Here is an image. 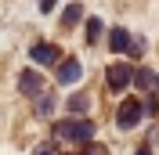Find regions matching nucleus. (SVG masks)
<instances>
[{
	"mask_svg": "<svg viewBox=\"0 0 159 155\" xmlns=\"http://www.w3.org/2000/svg\"><path fill=\"white\" fill-rule=\"evenodd\" d=\"M40 11H54V0H40Z\"/></svg>",
	"mask_w": 159,
	"mask_h": 155,
	"instance_id": "obj_15",
	"label": "nucleus"
},
{
	"mask_svg": "<svg viewBox=\"0 0 159 155\" xmlns=\"http://www.w3.org/2000/svg\"><path fill=\"white\" fill-rule=\"evenodd\" d=\"M134 72H138V69H130L127 61L109 65V72H105V76H109V90H123L127 83H134Z\"/></svg>",
	"mask_w": 159,
	"mask_h": 155,
	"instance_id": "obj_3",
	"label": "nucleus"
},
{
	"mask_svg": "<svg viewBox=\"0 0 159 155\" xmlns=\"http://www.w3.org/2000/svg\"><path fill=\"white\" fill-rule=\"evenodd\" d=\"M33 61L36 65H61V51L54 47V43H33Z\"/></svg>",
	"mask_w": 159,
	"mask_h": 155,
	"instance_id": "obj_4",
	"label": "nucleus"
},
{
	"mask_svg": "<svg viewBox=\"0 0 159 155\" xmlns=\"http://www.w3.org/2000/svg\"><path fill=\"white\" fill-rule=\"evenodd\" d=\"M134 43H138V40L130 36V33L123 29V25H116V29L109 33V47L116 51V54H130V51H134Z\"/></svg>",
	"mask_w": 159,
	"mask_h": 155,
	"instance_id": "obj_7",
	"label": "nucleus"
},
{
	"mask_svg": "<svg viewBox=\"0 0 159 155\" xmlns=\"http://www.w3.org/2000/svg\"><path fill=\"white\" fill-rule=\"evenodd\" d=\"M87 105H90V97H87V94H76V97H69V105H65V108H69V116L76 119L80 112H87Z\"/></svg>",
	"mask_w": 159,
	"mask_h": 155,
	"instance_id": "obj_10",
	"label": "nucleus"
},
{
	"mask_svg": "<svg viewBox=\"0 0 159 155\" xmlns=\"http://www.w3.org/2000/svg\"><path fill=\"white\" fill-rule=\"evenodd\" d=\"M54 137H61V141H69V144H80L87 148L90 141H94V126L87 123V119H61V123H54V130H51Z\"/></svg>",
	"mask_w": 159,
	"mask_h": 155,
	"instance_id": "obj_1",
	"label": "nucleus"
},
{
	"mask_svg": "<svg viewBox=\"0 0 159 155\" xmlns=\"http://www.w3.org/2000/svg\"><path fill=\"white\" fill-rule=\"evenodd\" d=\"M138 155H152V144H141V148H138Z\"/></svg>",
	"mask_w": 159,
	"mask_h": 155,
	"instance_id": "obj_16",
	"label": "nucleus"
},
{
	"mask_svg": "<svg viewBox=\"0 0 159 155\" xmlns=\"http://www.w3.org/2000/svg\"><path fill=\"white\" fill-rule=\"evenodd\" d=\"M80 72H83V65H80V58H61V65H58V83L61 87H69V83H80Z\"/></svg>",
	"mask_w": 159,
	"mask_h": 155,
	"instance_id": "obj_6",
	"label": "nucleus"
},
{
	"mask_svg": "<svg viewBox=\"0 0 159 155\" xmlns=\"http://www.w3.org/2000/svg\"><path fill=\"white\" fill-rule=\"evenodd\" d=\"M18 90H22V94H29V97H40V94H43V76L33 72V69L18 72Z\"/></svg>",
	"mask_w": 159,
	"mask_h": 155,
	"instance_id": "obj_5",
	"label": "nucleus"
},
{
	"mask_svg": "<svg viewBox=\"0 0 159 155\" xmlns=\"http://www.w3.org/2000/svg\"><path fill=\"white\" fill-rule=\"evenodd\" d=\"M141 116H145V101L127 97V101H119V108H116V126L119 130H130V126L141 123Z\"/></svg>",
	"mask_w": 159,
	"mask_h": 155,
	"instance_id": "obj_2",
	"label": "nucleus"
},
{
	"mask_svg": "<svg viewBox=\"0 0 159 155\" xmlns=\"http://www.w3.org/2000/svg\"><path fill=\"white\" fill-rule=\"evenodd\" d=\"M159 112V94H148L145 97V116H156Z\"/></svg>",
	"mask_w": 159,
	"mask_h": 155,
	"instance_id": "obj_13",
	"label": "nucleus"
},
{
	"mask_svg": "<svg viewBox=\"0 0 159 155\" xmlns=\"http://www.w3.org/2000/svg\"><path fill=\"white\" fill-rule=\"evenodd\" d=\"M105 33V25H101V18H90L87 22V43H98V36Z\"/></svg>",
	"mask_w": 159,
	"mask_h": 155,
	"instance_id": "obj_12",
	"label": "nucleus"
},
{
	"mask_svg": "<svg viewBox=\"0 0 159 155\" xmlns=\"http://www.w3.org/2000/svg\"><path fill=\"white\" fill-rule=\"evenodd\" d=\"M54 105H58V101H54V97H51L47 90H43V94L36 97V116H40V119H47L51 112H54Z\"/></svg>",
	"mask_w": 159,
	"mask_h": 155,
	"instance_id": "obj_9",
	"label": "nucleus"
},
{
	"mask_svg": "<svg viewBox=\"0 0 159 155\" xmlns=\"http://www.w3.org/2000/svg\"><path fill=\"white\" fill-rule=\"evenodd\" d=\"M134 83H138L141 90L156 94V90H159V76H156V69H138V72H134Z\"/></svg>",
	"mask_w": 159,
	"mask_h": 155,
	"instance_id": "obj_8",
	"label": "nucleus"
},
{
	"mask_svg": "<svg viewBox=\"0 0 159 155\" xmlns=\"http://www.w3.org/2000/svg\"><path fill=\"white\" fill-rule=\"evenodd\" d=\"M80 18H83V4H69V7H65V18H61V22H65V25H76Z\"/></svg>",
	"mask_w": 159,
	"mask_h": 155,
	"instance_id": "obj_11",
	"label": "nucleus"
},
{
	"mask_svg": "<svg viewBox=\"0 0 159 155\" xmlns=\"http://www.w3.org/2000/svg\"><path fill=\"white\" fill-rule=\"evenodd\" d=\"M36 155H54V141H43V144L36 148Z\"/></svg>",
	"mask_w": 159,
	"mask_h": 155,
	"instance_id": "obj_14",
	"label": "nucleus"
}]
</instances>
